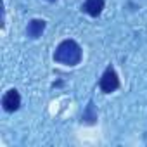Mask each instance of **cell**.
I'll return each instance as SVG.
<instances>
[{"label": "cell", "instance_id": "6da1fadb", "mask_svg": "<svg viewBox=\"0 0 147 147\" xmlns=\"http://www.w3.org/2000/svg\"><path fill=\"white\" fill-rule=\"evenodd\" d=\"M82 57H83L82 47L71 38L62 40L54 52V61L59 64H64V66H76V64H80Z\"/></svg>", "mask_w": 147, "mask_h": 147}, {"label": "cell", "instance_id": "7a4b0ae2", "mask_svg": "<svg viewBox=\"0 0 147 147\" xmlns=\"http://www.w3.org/2000/svg\"><path fill=\"white\" fill-rule=\"evenodd\" d=\"M99 87L104 94H111L114 90L119 88V76H118V73L113 66L106 67V71L102 73V76H100V82H99Z\"/></svg>", "mask_w": 147, "mask_h": 147}, {"label": "cell", "instance_id": "3957f363", "mask_svg": "<svg viewBox=\"0 0 147 147\" xmlns=\"http://www.w3.org/2000/svg\"><path fill=\"white\" fill-rule=\"evenodd\" d=\"M19 106H21V95H19V92L16 88L7 90L4 94V97H2V107L7 113H14V111L19 109Z\"/></svg>", "mask_w": 147, "mask_h": 147}, {"label": "cell", "instance_id": "277c9868", "mask_svg": "<svg viewBox=\"0 0 147 147\" xmlns=\"http://www.w3.org/2000/svg\"><path fill=\"white\" fill-rule=\"evenodd\" d=\"M45 26H47V23H45L43 19H31V21L28 23V26H26V35H28L31 40H36V38H40L42 33L45 31Z\"/></svg>", "mask_w": 147, "mask_h": 147}, {"label": "cell", "instance_id": "5b68a950", "mask_svg": "<svg viewBox=\"0 0 147 147\" xmlns=\"http://www.w3.org/2000/svg\"><path fill=\"white\" fill-rule=\"evenodd\" d=\"M104 4H106V0H85L82 5V11L92 18H97V16H100Z\"/></svg>", "mask_w": 147, "mask_h": 147}, {"label": "cell", "instance_id": "8992f818", "mask_svg": "<svg viewBox=\"0 0 147 147\" xmlns=\"http://www.w3.org/2000/svg\"><path fill=\"white\" fill-rule=\"evenodd\" d=\"M82 121L87 123V125H95L97 123V111H95V106H94L92 100L87 104V107L82 114Z\"/></svg>", "mask_w": 147, "mask_h": 147}, {"label": "cell", "instance_id": "52a82bcc", "mask_svg": "<svg viewBox=\"0 0 147 147\" xmlns=\"http://www.w3.org/2000/svg\"><path fill=\"white\" fill-rule=\"evenodd\" d=\"M49 2H55V0H49Z\"/></svg>", "mask_w": 147, "mask_h": 147}]
</instances>
